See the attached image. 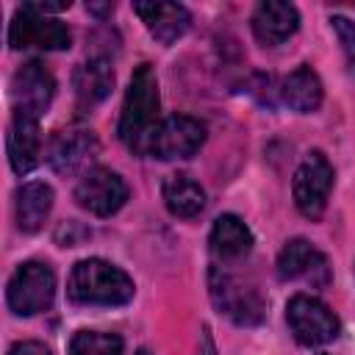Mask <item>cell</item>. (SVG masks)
I'll return each mask as SVG.
<instances>
[{
	"mask_svg": "<svg viewBox=\"0 0 355 355\" xmlns=\"http://www.w3.org/2000/svg\"><path fill=\"white\" fill-rule=\"evenodd\" d=\"M122 338L116 333L78 330L69 338V355H122Z\"/></svg>",
	"mask_w": 355,
	"mask_h": 355,
	"instance_id": "obj_21",
	"label": "cell"
},
{
	"mask_svg": "<svg viewBox=\"0 0 355 355\" xmlns=\"http://www.w3.org/2000/svg\"><path fill=\"white\" fill-rule=\"evenodd\" d=\"M75 200L83 211H89L94 216H111L125 205L128 183L116 172H111L105 166H94L75 186Z\"/></svg>",
	"mask_w": 355,
	"mask_h": 355,
	"instance_id": "obj_11",
	"label": "cell"
},
{
	"mask_svg": "<svg viewBox=\"0 0 355 355\" xmlns=\"http://www.w3.org/2000/svg\"><path fill=\"white\" fill-rule=\"evenodd\" d=\"M330 25L338 33V42L344 47V55H347L349 69L355 72V22L347 19V17H341V14H336V17H330Z\"/></svg>",
	"mask_w": 355,
	"mask_h": 355,
	"instance_id": "obj_22",
	"label": "cell"
},
{
	"mask_svg": "<svg viewBox=\"0 0 355 355\" xmlns=\"http://www.w3.org/2000/svg\"><path fill=\"white\" fill-rule=\"evenodd\" d=\"M211 252L225 263V261H239L244 255H250L252 250V233L250 227L236 216V214H222L216 216L211 236H208Z\"/></svg>",
	"mask_w": 355,
	"mask_h": 355,
	"instance_id": "obj_17",
	"label": "cell"
},
{
	"mask_svg": "<svg viewBox=\"0 0 355 355\" xmlns=\"http://www.w3.org/2000/svg\"><path fill=\"white\" fill-rule=\"evenodd\" d=\"M55 297V272L42 261H25L8 280L6 300L8 308L19 316L42 313L53 305Z\"/></svg>",
	"mask_w": 355,
	"mask_h": 355,
	"instance_id": "obj_5",
	"label": "cell"
},
{
	"mask_svg": "<svg viewBox=\"0 0 355 355\" xmlns=\"http://www.w3.org/2000/svg\"><path fill=\"white\" fill-rule=\"evenodd\" d=\"M72 89H75L78 108L92 111L94 105H100L111 94V89H114V67L105 58L83 61L72 75Z\"/></svg>",
	"mask_w": 355,
	"mask_h": 355,
	"instance_id": "obj_16",
	"label": "cell"
},
{
	"mask_svg": "<svg viewBox=\"0 0 355 355\" xmlns=\"http://www.w3.org/2000/svg\"><path fill=\"white\" fill-rule=\"evenodd\" d=\"M133 291L130 275L103 258L78 261L67 280V294L75 305H125Z\"/></svg>",
	"mask_w": 355,
	"mask_h": 355,
	"instance_id": "obj_2",
	"label": "cell"
},
{
	"mask_svg": "<svg viewBox=\"0 0 355 355\" xmlns=\"http://www.w3.org/2000/svg\"><path fill=\"white\" fill-rule=\"evenodd\" d=\"M280 94H283V103L291 108V111H297V114H311V111H316L319 105H322V80H319V75L311 69V67H297L294 72H288V78L283 80V89H280Z\"/></svg>",
	"mask_w": 355,
	"mask_h": 355,
	"instance_id": "obj_20",
	"label": "cell"
},
{
	"mask_svg": "<svg viewBox=\"0 0 355 355\" xmlns=\"http://www.w3.org/2000/svg\"><path fill=\"white\" fill-rule=\"evenodd\" d=\"M286 322L291 327V336L302 347H322L333 341L341 330L338 316L316 297L311 294H294L286 305Z\"/></svg>",
	"mask_w": 355,
	"mask_h": 355,
	"instance_id": "obj_7",
	"label": "cell"
},
{
	"mask_svg": "<svg viewBox=\"0 0 355 355\" xmlns=\"http://www.w3.org/2000/svg\"><path fill=\"white\" fill-rule=\"evenodd\" d=\"M205 141V125L194 116L186 114H172L158 122L153 130L144 155L161 158V161H175V158H191Z\"/></svg>",
	"mask_w": 355,
	"mask_h": 355,
	"instance_id": "obj_8",
	"label": "cell"
},
{
	"mask_svg": "<svg viewBox=\"0 0 355 355\" xmlns=\"http://www.w3.org/2000/svg\"><path fill=\"white\" fill-rule=\"evenodd\" d=\"M277 275L280 280H302L313 288H327L333 280L327 255L305 239L286 241V247L277 255Z\"/></svg>",
	"mask_w": 355,
	"mask_h": 355,
	"instance_id": "obj_10",
	"label": "cell"
},
{
	"mask_svg": "<svg viewBox=\"0 0 355 355\" xmlns=\"http://www.w3.org/2000/svg\"><path fill=\"white\" fill-rule=\"evenodd\" d=\"M8 355H50V349L39 341H19L8 349Z\"/></svg>",
	"mask_w": 355,
	"mask_h": 355,
	"instance_id": "obj_23",
	"label": "cell"
},
{
	"mask_svg": "<svg viewBox=\"0 0 355 355\" xmlns=\"http://www.w3.org/2000/svg\"><path fill=\"white\" fill-rule=\"evenodd\" d=\"M322 355H324V352H322Z\"/></svg>",
	"mask_w": 355,
	"mask_h": 355,
	"instance_id": "obj_26",
	"label": "cell"
},
{
	"mask_svg": "<svg viewBox=\"0 0 355 355\" xmlns=\"http://www.w3.org/2000/svg\"><path fill=\"white\" fill-rule=\"evenodd\" d=\"M300 28V14L291 3H277L266 0L255 8L252 14V33L261 44H280L288 36H294Z\"/></svg>",
	"mask_w": 355,
	"mask_h": 355,
	"instance_id": "obj_15",
	"label": "cell"
},
{
	"mask_svg": "<svg viewBox=\"0 0 355 355\" xmlns=\"http://www.w3.org/2000/svg\"><path fill=\"white\" fill-rule=\"evenodd\" d=\"M208 294L216 311L241 327H255L266 319V297L261 288L227 266L208 269Z\"/></svg>",
	"mask_w": 355,
	"mask_h": 355,
	"instance_id": "obj_3",
	"label": "cell"
},
{
	"mask_svg": "<svg viewBox=\"0 0 355 355\" xmlns=\"http://www.w3.org/2000/svg\"><path fill=\"white\" fill-rule=\"evenodd\" d=\"M161 194H164V205L172 216H180V219H191L197 216L202 208H205V191L202 186L183 175V172H175L164 180L161 186Z\"/></svg>",
	"mask_w": 355,
	"mask_h": 355,
	"instance_id": "obj_19",
	"label": "cell"
},
{
	"mask_svg": "<svg viewBox=\"0 0 355 355\" xmlns=\"http://www.w3.org/2000/svg\"><path fill=\"white\" fill-rule=\"evenodd\" d=\"M136 355H150V352H147V349H139V352H136Z\"/></svg>",
	"mask_w": 355,
	"mask_h": 355,
	"instance_id": "obj_25",
	"label": "cell"
},
{
	"mask_svg": "<svg viewBox=\"0 0 355 355\" xmlns=\"http://www.w3.org/2000/svg\"><path fill=\"white\" fill-rule=\"evenodd\" d=\"M55 94V80L50 75V69L42 61H28L22 64L14 78H11V97H14V111L31 114V116H42Z\"/></svg>",
	"mask_w": 355,
	"mask_h": 355,
	"instance_id": "obj_12",
	"label": "cell"
},
{
	"mask_svg": "<svg viewBox=\"0 0 355 355\" xmlns=\"http://www.w3.org/2000/svg\"><path fill=\"white\" fill-rule=\"evenodd\" d=\"M200 355H216V349H214V344H211V338H208V336L202 338V352H200Z\"/></svg>",
	"mask_w": 355,
	"mask_h": 355,
	"instance_id": "obj_24",
	"label": "cell"
},
{
	"mask_svg": "<svg viewBox=\"0 0 355 355\" xmlns=\"http://www.w3.org/2000/svg\"><path fill=\"white\" fill-rule=\"evenodd\" d=\"M42 153V136H39V119L22 111H14L11 128H8V161L17 175L31 172L39 164Z\"/></svg>",
	"mask_w": 355,
	"mask_h": 355,
	"instance_id": "obj_14",
	"label": "cell"
},
{
	"mask_svg": "<svg viewBox=\"0 0 355 355\" xmlns=\"http://www.w3.org/2000/svg\"><path fill=\"white\" fill-rule=\"evenodd\" d=\"M133 11L141 17L150 36L161 44L178 42L191 25V17L180 3H161V0L158 3L155 0L153 3H133Z\"/></svg>",
	"mask_w": 355,
	"mask_h": 355,
	"instance_id": "obj_13",
	"label": "cell"
},
{
	"mask_svg": "<svg viewBox=\"0 0 355 355\" xmlns=\"http://www.w3.org/2000/svg\"><path fill=\"white\" fill-rule=\"evenodd\" d=\"M8 44L14 50H67L72 44V33L67 22L53 14H44L36 3H22L11 19Z\"/></svg>",
	"mask_w": 355,
	"mask_h": 355,
	"instance_id": "obj_4",
	"label": "cell"
},
{
	"mask_svg": "<svg viewBox=\"0 0 355 355\" xmlns=\"http://www.w3.org/2000/svg\"><path fill=\"white\" fill-rule=\"evenodd\" d=\"M158 108H161V97H158V78L153 72L150 64H139L128 94H125V105H122V116H119V139L128 144V150L144 155V147L153 136V130L158 128Z\"/></svg>",
	"mask_w": 355,
	"mask_h": 355,
	"instance_id": "obj_1",
	"label": "cell"
},
{
	"mask_svg": "<svg viewBox=\"0 0 355 355\" xmlns=\"http://www.w3.org/2000/svg\"><path fill=\"white\" fill-rule=\"evenodd\" d=\"M14 208H17V225L22 233H36L44 219L50 216L53 208V189L42 180H31L17 189L14 194Z\"/></svg>",
	"mask_w": 355,
	"mask_h": 355,
	"instance_id": "obj_18",
	"label": "cell"
},
{
	"mask_svg": "<svg viewBox=\"0 0 355 355\" xmlns=\"http://www.w3.org/2000/svg\"><path fill=\"white\" fill-rule=\"evenodd\" d=\"M100 153V141L92 130L86 128H67V130H58L53 133L50 144H47V164L58 172V175H78V172H89L92 161L97 158Z\"/></svg>",
	"mask_w": 355,
	"mask_h": 355,
	"instance_id": "obj_9",
	"label": "cell"
},
{
	"mask_svg": "<svg viewBox=\"0 0 355 355\" xmlns=\"http://www.w3.org/2000/svg\"><path fill=\"white\" fill-rule=\"evenodd\" d=\"M333 166L324 158V153L311 150L302 164L294 172L291 180V191H294V205L305 219H322L324 208H327V197L333 189Z\"/></svg>",
	"mask_w": 355,
	"mask_h": 355,
	"instance_id": "obj_6",
	"label": "cell"
}]
</instances>
